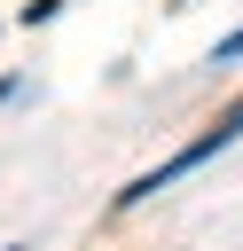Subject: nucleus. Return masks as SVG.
I'll list each match as a JSON object with an SVG mask.
<instances>
[{"mask_svg":"<svg viewBox=\"0 0 243 251\" xmlns=\"http://www.w3.org/2000/svg\"><path fill=\"white\" fill-rule=\"evenodd\" d=\"M235 55H243V31H227V39H219V63H235Z\"/></svg>","mask_w":243,"mask_h":251,"instance_id":"nucleus-1","label":"nucleus"}]
</instances>
